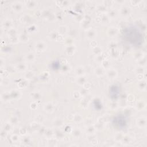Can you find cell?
Returning <instances> with one entry per match:
<instances>
[{"instance_id":"cell-2","label":"cell","mask_w":147,"mask_h":147,"mask_svg":"<svg viewBox=\"0 0 147 147\" xmlns=\"http://www.w3.org/2000/svg\"><path fill=\"white\" fill-rule=\"evenodd\" d=\"M127 119L123 115H118L113 119V123L118 128L123 129L127 125Z\"/></svg>"},{"instance_id":"cell-3","label":"cell","mask_w":147,"mask_h":147,"mask_svg":"<svg viewBox=\"0 0 147 147\" xmlns=\"http://www.w3.org/2000/svg\"><path fill=\"white\" fill-rule=\"evenodd\" d=\"M120 93V88L117 85L112 86L109 90V95L112 99H117Z\"/></svg>"},{"instance_id":"cell-1","label":"cell","mask_w":147,"mask_h":147,"mask_svg":"<svg viewBox=\"0 0 147 147\" xmlns=\"http://www.w3.org/2000/svg\"><path fill=\"white\" fill-rule=\"evenodd\" d=\"M124 38L132 47H140L144 42V35L140 28L133 24L127 26L123 32Z\"/></svg>"}]
</instances>
